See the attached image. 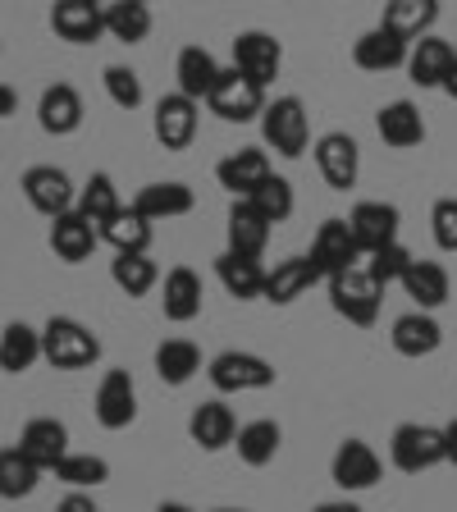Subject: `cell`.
Here are the masks:
<instances>
[{
  "instance_id": "39",
  "label": "cell",
  "mask_w": 457,
  "mask_h": 512,
  "mask_svg": "<svg viewBox=\"0 0 457 512\" xmlns=\"http://www.w3.org/2000/svg\"><path fill=\"white\" fill-rule=\"evenodd\" d=\"M202 371V352H197V343H188V339H165L156 348V375L165 384H188L192 375Z\"/></svg>"
},
{
  "instance_id": "43",
  "label": "cell",
  "mask_w": 457,
  "mask_h": 512,
  "mask_svg": "<svg viewBox=\"0 0 457 512\" xmlns=\"http://www.w3.org/2000/svg\"><path fill=\"white\" fill-rule=\"evenodd\" d=\"M407 266H412V252H407L403 243H389V247H380V252L366 256V275H371L380 288L398 284V279L407 275Z\"/></svg>"
},
{
  "instance_id": "30",
  "label": "cell",
  "mask_w": 457,
  "mask_h": 512,
  "mask_svg": "<svg viewBox=\"0 0 457 512\" xmlns=\"http://www.w3.org/2000/svg\"><path fill=\"white\" fill-rule=\"evenodd\" d=\"M375 128H380V138L389 142V147H398V151L421 147V142H426V119H421V110H416L412 101H389V106H380Z\"/></svg>"
},
{
  "instance_id": "28",
  "label": "cell",
  "mask_w": 457,
  "mask_h": 512,
  "mask_svg": "<svg viewBox=\"0 0 457 512\" xmlns=\"http://www.w3.org/2000/svg\"><path fill=\"white\" fill-rule=\"evenodd\" d=\"M96 243H101V234H96V229L78 211H64V215H55V220H51V252L60 256L64 266L87 261Z\"/></svg>"
},
{
  "instance_id": "31",
  "label": "cell",
  "mask_w": 457,
  "mask_h": 512,
  "mask_svg": "<svg viewBox=\"0 0 457 512\" xmlns=\"http://www.w3.org/2000/svg\"><path fill=\"white\" fill-rule=\"evenodd\" d=\"M174 78H179V92L188 101H206L215 78H220V64H215V55L206 46H183L179 60H174Z\"/></svg>"
},
{
  "instance_id": "37",
  "label": "cell",
  "mask_w": 457,
  "mask_h": 512,
  "mask_svg": "<svg viewBox=\"0 0 457 512\" xmlns=\"http://www.w3.org/2000/svg\"><path fill=\"white\" fill-rule=\"evenodd\" d=\"M110 279H115V288L124 293V298H147L151 288L160 284V270L147 252H115V261H110Z\"/></svg>"
},
{
  "instance_id": "3",
  "label": "cell",
  "mask_w": 457,
  "mask_h": 512,
  "mask_svg": "<svg viewBox=\"0 0 457 512\" xmlns=\"http://www.w3.org/2000/svg\"><path fill=\"white\" fill-rule=\"evenodd\" d=\"M206 106H211V115L224 119V124H252V119H261V110H266V87H256L252 78H243L234 64H229V69H220V78H215Z\"/></svg>"
},
{
  "instance_id": "52",
  "label": "cell",
  "mask_w": 457,
  "mask_h": 512,
  "mask_svg": "<svg viewBox=\"0 0 457 512\" xmlns=\"http://www.w3.org/2000/svg\"><path fill=\"white\" fill-rule=\"evenodd\" d=\"M215 512H247V508H215Z\"/></svg>"
},
{
  "instance_id": "4",
  "label": "cell",
  "mask_w": 457,
  "mask_h": 512,
  "mask_svg": "<svg viewBox=\"0 0 457 512\" xmlns=\"http://www.w3.org/2000/svg\"><path fill=\"white\" fill-rule=\"evenodd\" d=\"M380 293L384 288L366 275V266H352L330 279V307L339 311L348 325H362V330L375 325V316H380Z\"/></svg>"
},
{
  "instance_id": "46",
  "label": "cell",
  "mask_w": 457,
  "mask_h": 512,
  "mask_svg": "<svg viewBox=\"0 0 457 512\" xmlns=\"http://www.w3.org/2000/svg\"><path fill=\"white\" fill-rule=\"evenodd\" d=\"M55 512H101V508H96V503H92V494H83V490H69L60 503H55Z\"/></svg>"
},
{
  "instance_id": "53",
  "label": "cell",
  "mask_w": 457,
  "mask_h": 512,
  "mask_svg": "<svg viewBox=\"0 0 457 512\" xmlns=\"http://www.w3.org/2000/svg\"><path fill=\"white\" fill-rule=\"evenodd\" d=\"M96 5H106V0H96Z\"/></svg>"
},
{
  "instance_id": "6",
  "label": "cell",
  "mask_w": 457,
  "mask_h": 512,
  "mask_svg": "<svg viewBox=\"0 0 457 512\" xmlns=\"http://www.w3.org/2000/svg\"><path fill=\"white\" fill-rule=\"evenodd\" d=\"M389 458L398 471L407 476H421V471L439 467L444 462V430L439 426H421V421H403L389 439Z\"/></svg>"
},
{
  "instance_id": "51",
  "label": "cell",
  "mask_w": 457,
  "mask_h": 512,
  "mask_svg": "<svg viewBox=\"0 0 457 512\" xmlns=\"http://www.w3.org/2000/svg\"><path fill=\"white\" fill-rule=\"evenodd\" d=\"M444 92H448V96H453V101H457V64H453V74H448V83H444Z\"/></svg>"
},
{
  "instance_id": "44",
  "label": "cell",
  "mask_w": 457,
  "mask_h": 512,
  "mask_svg": "<svg viewBox=\"0 0 457 512\" xmlns=\"http://www.w3.org/2000/svg\"><path fill=\"white\" fill-rule=\"evenodd\" d=\"M101 83H106L110 101H115L119 110H138L142 106V78L128 69V64H110L106 74H101Z\"/></svg>"
},
{
  "instance_id": "29",
  "label": "cell",
  "mask_w": 457,
  "mask_h": 512,
  "mask_svg": "<svg viewBox=\"0 0 457 512\" xmlns=\"http://www.w3.org/2000/svg\"><path fill=\"white\" fill-rule=\"evenodd\" d=\"M192 202H197V197H192V188L188 183H147V188L138 192V197H133V211L142 215V220H179V215H188L192 211Z\"/></svg>"
},
{
  "instance_id": "32",
  "label": "cell",
  "mask_w": 457,
  "mask_h": 512,
  "mask_svg": "<svg viewBox=\"0 0 457 512\" xmlns=\"http://www.w3.org/2000/svg\"><path fill=\"white\" fill-rule=\"evenodd\" d=\"M42 362V330H32L23 320H10L0 334V371L5 375H23Z\"/></svg>"
},
{
  "instance_id": "19",
  "label": "cell",
  "mask_w": 457,
  "mask_h": 512,
  "mask_svg": "<svg viewBox=\"0 0 457 512\" xmlns=\"http://www.w3.org/2000/svg\"><path fill=\"white\" fill-rule=\"evenodd\" d=\"M202 275L192 266H174L170 275H165V288H160V311H165V320H174V325H188V320L202 316Z\"/></svg>"
},
{
  "instance_id": "54",
  "label": "cell",
  "mask_w": 457,
  "mask_h": 512,
  "mask_svg": "<svg viewBox=\"0 0 457 512\" xmlns=\"http://www.w3.org/2000/svg\"><path fill=\"white\" fill-rule=\"evenodd\" d=\"M142 5H151V0H142Z\"/></svg>"
},
{
  "instance_id": "23",
  "label": "cell",
  "mask_w": 457,
  "mask_h": 512,
  "mask_svg": "<svg viewBox=\"0 0 457 512\" xmlns=\"http://www.w3.org/2000/svg\"><path fill=\"white\" fill-rule=\"evenodd\" d=\"M311 284H320V270L311 266V256H284V261H275V270H266L261 298L275 302V307H288V302H298Z\"/></svg>"
},
{
  "instance_id": "49",
  "label": "cell",
  "mask_w": 457,
  "mask_h": 512,
  "mask_svg": "<svg viewBox=\"0 0 457 512\" xmlns=\"http://www.w3.org/2000/svg\"><path fill=\"white\" fill-rule=\"evenodd\" d=\"M316 512H362L352 499H330V503H316Z\"/></svg>"
},
{
  "instance_id": "13",
  "label": "cell",
  "mask_w": 457,
  "mask_h": 512,
  "mask_svg": "<svg viewBox=\"0 0 457 512\" xmlns=\"http://www.w3.org/2000/svg\"><path fill=\"white\" fill-rule=\"evenodd\" d=\"M51 28H55V37L69 46H92L106 37V14H101L96 0H55Z\"/></svg>"
},
{
  "instance_id": "33",
  "label": "cell",
  "mask_w": 457,
  "mask_h": 512,
  "mask_svg": "<svg viewBox=\"0 0 457 512\" xmlns=\"http://www.w3.org/2000/svg\"><path fill=\"white\" fill-rule=\"evenodd\" d=\"M398 284L407 288V298L416 302V311H435L448 302V270L439 261H416L412 256V266H407V275Z\"/></svg>"
},
{
  "instance_id": "48",
  "label": "cell",
  "mask_w": 457,
  "mask_h": 512,
  "mask_svg": "<svg viewBox=\"0 0 457 512\" xmlns=\"http://www.w3.org/2000/svg\"><path fill=\"white\" fill-rule=\"evenodd\" d=\"M14 110H19V96H14V87L0 83V119H10Z\"/></svg>"
},
{
  "instance_id": "45",
  "label": "cell",
  "mask_w": 457,
  "mask_h": 512,
  "mask_svg": "<svg viewBox=\"0 0 457 512\" xmlns=\"http://www.w3.org/2000/svg\"><path fill=\"white\" fill-rule=\"evenodd\" d=\"M430 234L444 252H457V197H439L430 211Z\"/></svg>"
},
{
  "instance_id": "50",
  "label": "cell",
  "mask_w": 457,
  "mask_h": 512,
  "mask_svg": "<svg viewBox=\"0 0 457 512\" xmlns=\"http://www.w3.org/2000/svg\"><path fill=\"white\" fill-rule=\"evenodd\" d=\"M156 512H192V508H188V503H174V499H170V503H160Z\"/></svg>"
},
{
  "instance_id": "2",
  "label": "cell",
  "mask_w": 457,
  "mask_h": 512,
  "mask_svg": "<svg viewBox=\"0 0 457 512\" xmlns=\"http://www.w3.org/2000/svg\"><path fill=\"white\" fill-rule=\"evenodd\" d=\"M261 138H266V147L275 151V156L298 160L311 142L307 106H302L298 96H275V101H266V110H261Z\"/></svg>"
},
{
  "instance_id": "11",
  "label": "cell",
  "mask_w": 457,
  "mask_h": 512,
  "mask_svg": "<svg viewBox=\"0 0 457 512\" xmlns=\"http://www.w3.org/2000/svg\"><path fill=\"white\" fill-rule=\"evenodd\" d=\"M316 170L320 179L330 183L334 192H348L352 183H357V174H362V147L348 138V133H325V138H316Z\"/></svg>"
},
{
  "instance_id": "40",
  "label": "cell",
  "mask_w": 457,
  "mask_h": 512,
  "mask_svg": "<svg viewBox=\"0 0 457 512\" xmlns=\"http://www.w3.org/2000/svg\"><path fill=\"white\" fill-rule=\"evenodd\" d=\"M55 480H64L69 490H96L110 480V462L96 458V453H64L55 462Z\"/></svg>"
},
{
  "instance_id": "36",
  "label": "cell",
  "mask_w": 457,
  "mask_h": 512,
  "mask_svg": "<svg viewBox=\"0 0 457 512\" xmlns=\"http://www.w3.org/2000/svg\"><path fill=\"white\" fill-rule=\"evenodd\" d=\"M101 14H106V37H115V42L138 46L151 37V10L142 0H106Z\"/></svg>"
},
{
  "instance_id": "15",
  "label": "cell",
  "mask_w": 457,
  "mask_h": 512,
  "mask_svg": "<svg viewBox=\"0 0 457 512\" xmlns=\"http://www.w3.org/2000/svg\"><path fill=\"white\" fill-rule=\"evenodd\" d=\"M197 101H188L183 92H170L156 101V119H151V128H156V142L165 151H183L192 147V138H197Z\"/></svg>"
},
{
  "instance_id": "42",
  "label": "cell",
  "mask_w": 457,
  "mask_h": 512,
  "mask_svg": "<svg viewBox=\"0 0 457 512\" xmlns=\"http://www.w3.org/2000/svg\"><path fill=\"white\" fill-rule=\"evenodd\" d=\"M247 202H252L256 211L266 215L270 224H284L288 215H293V206H298V197H293V183L279 179V174H270V179L261 183V188H256L252 197H247Z\"/></svg>"
},
{
  "instance_id": "1",
  "label": "cell",
  "mask_w": 457,
  "mask_h": 512,
  "mask_svg": "<svg viewBox=\"0 0 457 512\" xmlns=\"http://www.w3.org/2000/svg\"><path fill=\"white\" fill-rule=\"evenodd\" d=\"M42 357L55 371H83L101 357V339L74 316H51L42 325Z\"/></svg>"
},
{
  "instance_id": "27",
  "label": "cell",
  "mask_w": 457,
  "mask_h": 512,
  "mask_svg": "<svg viewBox=\"0 0 457 512\" xmlns=\"http://www.w3.org/2000/svg\"><path fill=\"white\" fill-rule=\"evenodd\" d=\"M435 19H439V0H384L380 28L398 32L403 42H421V37H430Z\"/></svg>"
},
{
  "instance_id": "25",
  "label": "cell",
  "mask_w": 457,
  "mask_h": 512,
  "mask_svg": "<svg viewBox=\"0 0 457 512\" xmlns=\"http://www.w3.org/2000/svg\"><path fill=\"white\" fill-rule=\"evenodd\" d=\"M215 279L224 284V293H229V298L252 302V298H261V288H266V266H261V256L220 252V256H215Z\"/></svg>"
},
{
  "instance_id": "26",
  "label": "cell",
  "mask_w": 457,
  "mask_h": 512,
  "mask_svg": "<svg viewBox=\"0 0 457 512\" xmlns=\"http://www.w3.org/2000/svg\"><path fill=\"white\" fill-rule=\"evenodd\" d=\"M389 343H394L398 357H430V352H439V343H444V330H439V320L430 316V311H407V316L394 320Z\"/></svg>"
},
{
  "instance_id": "5",
  "label": "cell",
  "mask_w": 457,
  "mask_h": 512,
  "mask_svg": "<svg viewBox=\"0 0 457 512\" xmlns=\"http://www.w3.org/2000/svg\"><path fill=\"white\" fill-rule=\"evenodd\" d=\"M206 375H211V384L220 394H256V389H270V384H275V366L243 348L220 352V357L206 366Z\"/></svg>"
},
{
  "instance_id": "18",
  "label": "cell",
  "mask_w": 457,
  "mask_h": 512,
  "mask_svg": "<svg viewBox=\"0 0 457 512\" xmlns=\"http://www.w3.org/2000/svg\"><path fill=\"white\" fill-rule=\"evenodd\" d=\"M215 179H220L224 192H234V197H252L270 179V156L261 147H238L215 165Z\"/></svg>"
},
{
  "instance_id": "47",
  "label": "cell",
  "mask_w": 457,
  "mask_h": 512,
  "mask_svg": "<svg viewBox=\"0 0 457 512\" xmlns=\"http://www.w3.org/2000/svg\"><path fill=\"white\" fill-rule=\"evenodd\" d=\"M439 430H444V462L448 467H457V416L448 421V426H439Z\"/></svg>"
},
{
  "instance_id": "10",
  "label": "cell",
  "mask_w": 457,
  "mask_h": 512,
  "mask_svg": "<svg viewBox=\"0 0 457 512\" xmlns=\"http://www.w3.org/2000/svg\"><path fill=\"white\" fill-rule=\"evenodd\" d=\"M398 224H403V211L394 202H357L348 215V229L357 238V247H362V256L398 243Z\"/></svg>"
},
{
  "instance_id": "9",
  "label": "cell",
  "mask_w": 457,
  "mask_h": 512,
  "mask_svg": "<svg viewBox=\"0 0 457 512\" xmlns=\"http://www.w3.org/2000/svg\"><path fill=\"white\" fill-rule=\"evenodd\" d=\"M380 476H384L380 453H375L371 444H362V439H343L330 462L334 485H339L343 494H362V490H371V485H380Z\"/></svg>"
},
{
  "instance_id": "22",
  "label": "cell",
  "mask_w": 457,
  "mask_h": 512,
  "mask_svg": "<svg viewBox=\"0 0 457 512\" xmlns=\"http://www.w3.org/2000/svg\"><path fill=\"white\" fill-rule=\"evenodd\" d=\"M270 229L275 224L266 215L256 211L247 197H238L229 206V224H224V234H229V247L224 252H238V256H266V243H270Z\"/></svg>"
},
{
  "instance_id": "24",
  "label": "cell",
  "mask_w": 457,
  "mask_h": 512,
  "mask_svg": "<svg viewBox=\"0 0 457 512\" xmlns=\"http://www.w3.org/2000/svg\"><path fill=\"white\" fill-rule=\"evenodd\" d=\"M19 448L42 471H55V462L69 453V430H64V421H55V416H32L19 435Z\"/></svg>"
},
{
  "instance_id": "41",
  "label": "cell",
  "mask_w": 457,
  "mask_h": 512,
  "mask_svg": "<svg viewBox=\"0 0 457 512\" xmlns=\"http://www.w3.org/2000/svg\"><path fill=\"white\" fill-rule=\"evenodd\" d=\"M101 238H106L115 252H147L151 247V220H142L133 206H124V211L101 229Z\"/></svg>"
},
{
  "instance_id": "12",
  "label": "cell",
  "mask_w": 457,
  "mask_h": 512,
  "mask_svg": "<svg viewBox=\"0 0 457 512\" xmlns=\"http://www.w3.org/2000/svg\"><path fill=\"white\" fill-rule=\"evenodd\" d=\"M19 188H23V197H28L32 211L46 215V220L74 211V183H69L64 170H55V165H32V170L23 174Z\"/></svg>"
},
{
  "instance_id": "8",
  "label": "cell",
  "mask_w": 457,
  "mask_h": 512,
  "mask_svg": "<svg viewBox=\"0 0 457 512\" xmlns=\"http://www.w3.org/2000/svg\"><path fill=\"white\" fill-rule=\"evenodd\" d=\"M307 256H311V266L320 270V279H334V275H343V270L362 266V247H357V238H352L348 220H325L320 224Z\"/></svg>"
},
{
  "instance_id": "16",
  "label": "cell",
  "mask_w": 457,
  "mask_h": 512,
  "mask_svg": "<svg viewBox=\"0 0 457 512\" xmlns=\"http://www.w3.org/2000/svg\"><path fill=\"white\" fill-rule=\"evenodd\" d=\"M407 55H412V42H403L398 32L389 28H371L352 42V64L366 69V74H389V69H403Z\"/></svg>"
},
{
  "instance_id": "14",
  "label": "cell",
  "mask_w": 457,
  "mask_h": 512,
  "mask_svg": "<svg viewBox=\"0 0 457 512\" xmlns=\"http://www.w3.org/2000/svg\"><path fill=\"white\" fill-rule=\"evenodd\" d=\"M96 421L106 430H128L138 421V384L128 371H106V380L96 384Z\"/></svg>"
},
{
  "instance_id": "34",
  "label": "cell",
  "mask_w": 457,
  "mask_h": 512,
  "mask_svg": "<svg viewBox=\"0 0 457 512\" xmlns=\"http://www.w3.org/2000/svg\"><path fill=\"white\" fill-rule=\"evenodd\" d=\"M279 444H284V430H279V421H270V416L247 421V426H238V435H234L238 458H243L247 467H270L275 453H279Z\"/></svg>"
},
{
  "instance_id": "20",
  "label": "cell",
  "mask_w": 457,
  "mask_h": 512,
  "mask_svg": "<svg viewBox=\"0 0 457 512\" xmlns=\"http://www.w3.org/2000/svg\"><path fill=\"white\" fill-rule=\"evenodd\" d=\"M453 64H457V46L430 32V37L412 42V55H407V74H412L416 87H444L448 74H453Z\"/></svg>"
},
{
  "instance_id": "17",
  "label": "cell",
  "mask_w": 457,
  "mask_h": 512,
  "mask_svg": "<svg viewBox=\"0 0 457 512\" xmlns=\"http://www.w3.org/2000/svg\"><path fill=\"white\" fill-rule=\"evenodd\" d=\"M188 435L192 444L202 448V453H220V448L234 444L238 435V416L229 403H220V398H211V403H197L188 416Z\"/></svg>"
},
{
  "instance_id": "7",
  "label": "cell",
  "mask_w": 457,
  "mask_h": 512,
  "mask_svg": "<svg viewBox=\"0 0 457 512\" xmlns=\"http://www.w3.org/2000/svg\"><path fill=\"white\" fill-rule=\"evenodd\" d=\"M234 69L243 78H252L256 87H270L284 69V46L275 42V32L247 28L234 37Z\"/></svg>"
},
{
  "instance_id": "35",
  "label": "cell",
  "mask_w": 457,
  "mask_h": 512,
  "mask_svg": "<svg viewBox=\"0 0 457 512\" xmlns=\"http://www.w3.org/2000/svg\"><path fill=\"white\" fill-rule=\"evenodd\" d=\"M74 211L83 215L87 224H92L96 234H101V229H106V224L115 220L119 211H124L115 179H110V174H92V179L83 183V192H78V206H74Z\"/></svg>"
},
{
  "instance_id": "21",
  "label": "cell",
  "mask_w": 457,
  "mask_h": 512,
  "mask_svg": "<svg viewBox=\"0 0 457 512\" xmlns=\"http://www.w3.org/2000/svg\"><path fill=\"white\" fill-rule=\"evenodd\" d=\"M37 124H42V133H51V138L78 133V128H83V96L69 83H51L42 92V101H37Z\"/></svg>"
},
{
  "instance_id": "38",
  "label": "cell",
  "mask_w": 457,
  "mask_h": 512,
  "mask_svg": "<svg viewBox=\"0 0 457 512\" xmlns=\"http://www.w3.org/2000/svg\"><path fill=\"white\" fill-rule=\"evenodd\" d=\"M37 480H42V467L19 444L0 448V499H28L37 490Z\"/></svg>"
}]
</instances>
